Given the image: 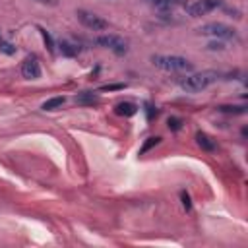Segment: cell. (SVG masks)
<instances>
[{
	"mask_svg": "<svg viewBox=\"0 0 248 248\" xmlns=\"http://www.w3.org/2000/svg\"><path fill=\"white\" fill-rule=\"evenodd\" d=\"M76 103L78 105H95V103H99V95H95L91 91H81L76 95Z\"/></svg>",
	"mask_w": 248,
	"mask_h": 248,
	"instance_id": "cell-9",
	"label": "cell"
},
{
	"mask_svg": "<svg viewBox=\"0 0 248 248\" xmlns=\"http://www.w3.org/2000/svg\"><path fill=\"white\" fill-rule=\"evenodd\" d=\"M76 16H78L79 23H81V25H85L87 29H91V31H103V29H107V27H108V23H107L101 16H97V14H93V12L78 10V12H76Z\"/></svg>",
	"mask_w": 248,
	"mask_h": 248,
	"instance_id": "cell-5",
	"label": "cell"
},
{
	"mask_svg": "<svg viewBox=\"0 0 248 248\" xmlns=\"http://www.w3.org/2000/svg\"><path fill=\"white\" fill-rule=\"evenodd\" d=\"M219 6H221V0H196V2L186 6V14L192 16V17H200V16H205V14L213 12Z\"/></svg>",
	"mask_w": 248,
	"mask_h": 248,
	"instance_id": "cell-6",
	"label": "cell"
},
{
	"mask_svg": "<svg viewBox=\"0 0 248 248\" xmlns=\"http://www.w3.org/2000/svg\"><path fill=\"white\" fill-rule=\"evenodd\" d=\"M58 46H60V52L66 54V56H76V54L81 50L79 45H74V43H70V41H62Z\"/></svg>",
	"mask_w": 248,
	"mask_h": 248,
	"instance_id": "cell-11",
	"label": "cell"
},
{
	"mask_svg": "<svg viewBox=\"0 0 248 248\" xmlns=\"http://www.w3.org/2000/svg\"><path fill=\"white\" fill-rule=\"evenodd\" d=\"M21 74L27 79H37L41 78V66H39V58L35 54H29L23 62H21Z\"/></svg>",
	"mask_w": 248,
	"mask_h": 248,
	"instance_id": "cell-7",
	"label": "cell"
},
{
	"mask_svg": "<svg viewBox=\"0 0 248 248\" xmlns=\"http://www.w3.org/2000/svg\"><path fill=\"white\" fill-rule=\"evenodd\" d=\"M217 108L221 112H229V114H244L246 112V107L244 105H240V107H236V105H221Z\"/></svg>",
	"mask_w": 248,
	"mask_h": 248,
	"instance_id": "cell-13",
	"label": "cell"
},
{
	"mask_svg": "<svg viewBox=\"0 0 248 248\" xmlns=\"http://www.w3.org/2000/svg\"><path fill=\"white\" fill-rule=\"evenodd\" d=\"M198 31H200L202 35H209V37H217V39H236L234 27L225 25V23H219V21L205 23V25H202Z\"/></svg>",
	"mask_w": 248,
	"mask_h": 248,
	"instance_id": "cell-3",
	"label": "cell"
},
{
	"mask_svg": "<svg viewBox=\"0 0 248 248\" xmlns=\"http://www.w3.org/2000/svg\"><path fill=\"white\" fill-rule=\"evenodd\" d=\"M151 64L167 70V72H184V70H192V62L184 56H169V54H153L151 56Z\"/></svg>",
	"mask_w": 248,
	"mask_h": 248,
	"instance_id": "cell-2",
	"label": "cell"
},
{
	"mask_svg": "<svg viewBox=\"0 0 248 248\" xmlns=\"http://www.w3.org/2000/svg\"><path fill=\"white\" fill-rule=\"evenodd\" d=\"M180 200H182V205H184L186 209H190V207H192V203H190V196H188L186 192H180Z\"/></svg>",
	"mask_w": 248,
	"mask_h": 248,
	"instance_id": "cell-20",
	"label": "cell"
},
{
	"mask_svg": "<svg viewBox=\"0 0 248 248\" xmlns=\"http://www.w3.org/2000/svg\"><path fill=\"white\" fill-rule=\"evenodd\" d=\"M196 141H198V145H200L203 151H213V149H215V141H213L207 134H203V132H198V134H196Z\"/></svg>",
	"mask_w": 248,
	"mask_h": 248,
	"instance_id": "cell-10",
	"label": "cell"
},
{
	"mask_svg": "<svg viewBox=\"0 0 248 248\" xmlns=\"http://www.w3.org/2000/svg\"><path fill=\"white\" fill-rule=\"evenodd\" d=\"M39 31H41V35H43V39H45V43H46L48 50H50V52H54V41H52V37H50L43 27H39Z\"/></svg>",
	"mask_w": 248,
	"mask_h": 248,
	"instance_id": "cell-18",
	"label": "cell"
},
{
	"mask_svg": "<svg viewBox=\"0 0 248 248\" xmlns=\"http://www.w3.org/2000/svg\"><path fill=\"white\" fill-rule=\"evenodd\" d=\"M223 46H225V45H223L221 41H215V43H209V45H207V48H223Z\"/></svg>",
	"mask_w": 248,
	"mask_h": 248,
	"instance_id": "cell-22",
	"label": "cell"
},
{
	"mask_svg": "<svg viewBox=\"0 0 248 248\" xmlns=\"http://www.w3.org/2000/svg\"><path fill=\"white\" fill-rule=\"evenodd\" d=\"M219 74L215 70H203V72H198V74H192L188 78H184L180 81V87L188 93H198L205 87H209L213 81H217Z\"/></svg>",
	"mask_w": 248,
	"mask_h": 248,
	"instance_id": "cell-1",
	"label": "cell"
},
{
	"mask_svg": "<svg viewBox=\"0 0 248 248\" xmlns=\"http://www.w3.org/2000/svg\"><path fill=\"white\" fill-rule=\"evenodd\" d=\"M114 112L118 114V116H134L136 112H138V105H134V103H130V101H122V103H118V105H114Z\"/></svg>",
	"mask_w": 248,
	"mask_h": 248,
	"instance_id": "cell-8",
	"label": "cell"
},
{
	"mask_svg": "<svg viewBox=\"0 0 248 248\" xmlns=\"http://www.w3.org/2000/svg\"><path fill=\"white\" fill-rule=\"evenodd\" d=\"M95 45H99L103 48H108V50H112L118 56L128 52V43L122 37H116V35H99L95 39Z\"/></svg>",
	"mask_w": 248,
	"mask_h": 248,
	"instance_id": "cell-4",
	"label": "cell"
},
{
	"mask_svg": "<svg viewBox=\"0 0 248 248\" xmlns=\"http://www.w3.org/2000/svg\"><path fill=\"white\" fill-rule=\"evenodd\" d=\"M149 4H153L155 8H159V10H170L174 4H176V0H147Z\"/></svg>",
	"mask_w": 248,
	"mask_h": 248,
	"instance_id": "cell-14",
	"label": "cell"
},
{
	"mask_svg": "<svg viewBox=\"0 0 248 248\" xmlns=\"http://www.w3.org/2000/svg\"><path fill=\"white\" fill-rule=\"evenodd\" d=\"M64 103H66V97H52V99L45 101L41 108H43V110H56V108H60Z\"/></svg>",
	"mask_w": 248,
	"mask_h": 248,
	"instance_id": "cell-12",
	"label": "cell"
},
{
	"mask_svg": "<svg viewBox=\"0 0 248 248\" xmlns=\"http://www.w3.org/2000/svg\"><path fill=\"white\" fill-rule=\"evenodd\" d=\"M167 124H169V128H170L172 132H178V130L182 128V124H184V122H182V118H178V116H170Z\"/></svg>",
	"mask_w": 248,
	"mask_h": 248,
	"instance_id": "cell-15",
	"label": "cell"
},
{
	"mask_svg": "<svg viewBox=\"0 0 248 248\" xmlns=\"http://www.w3.org/2000/svg\"><path fill=\"white\" fill-rule=\"evenodd\" d=\"M0 52H4V54H14V52H16V46L0 37Z\"/></svg>",
	"mask_w": 248,
	"mask_h": 248,
	"instance_id": "cell-17",
	"label": "cell"
},
{
	"mask_svg": "<svg viewBox=\"0 0 248 248\" xmlns=\"http://www.w3.org/2000/svg\"><path fill=\"white\" fill-rule=\"evenodd\" d=\"M145 112H147V120H151L153 116H157V112H159V110H157L153 105H149V103H147V105H145Z\"/></svg>",
	"mask_w": 248,
	"mask_h": 248,
	"instance_id": "cell-19",
	"label": "cell"
},
{
	"mask_svg": "<svg viewBox=\"0 0 248 248\" xmlns=\"http://www.w3.org/2000/svg\"><path fill=\"white\" fill-rule=\"evenodd\" d=\"M159 141H161V138H159V136H157V138H147V141H145V143H143V147L140 149V155H143L145 151H149V149H151L153 145H157Z\"/></svg>",
	"mask_w": 248,
	"mask_h": 248,
	"instance_id": "cell-16",
	"label": "cell"
},
{
	"mask_svg": "<svg viewBox=\"0 0 248 248\" xmlns=\"http://www.w3.org/2000/svg\"><path fill=\"white\" fill-rule=\"evenodd\" d=\"M37 2H43V4H50V6H54V4H56V0H37Z\"/></svg>",
	"mask_w": 248,
	"mask_h": 248,
	"instance_id": "cell-23",
	"label": "cell"
},
{
	"mask_svg": "<svg viewBox=\"0 0 248 248\" xmlns=\"http://www.w3.org/2000/svg\"><path fill=\"white\" fill-rule=\"evenodd\" d=\"M112 89H124V83H112V85H103L101 91H112Z\"/></svg>",
	"mask_w": 248,
	"mask_h": 248,
	"instance_id": "cell-21",
	"label": "cell"
}]
</instances>
